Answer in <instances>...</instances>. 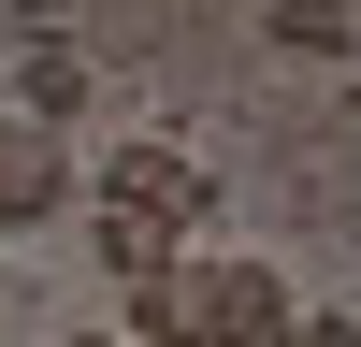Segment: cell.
I'll return each instance as SVG.
<instances>
[{
  "label": "cell",
  "mask_w": 361,
  "mask_h": 347,
  "mask_svg": "<svg viewBox=\"0 0 361 347\" xmlns=\"http://www.w3.org/2000/svg\"><path fill=\"white\" fill-rule=\"evenodd\" d=\"M260 29H275L289 58H347V0H275Z\"/></svg>",
  "instance_id": "5"
},
{
  "label": "cell",
  "mask_w": 361,
  "mask_h": 347,
  "mask_svg": "<svg viewBox=\"0 0 361 347\" xmlns=\"http://www.w3.org/2000/svg\"><path fill=\"white\" fill-rule=\"evenodd\" d=\"M173 260H188V231H159V217H116V202H102V275H116V289L173 275Z\"/></svg>",
  "instance_id": "4"
},
{
  "label": "cell",
  "mask_w": 361,
  "mask_h": 347,
  "mask_svg": "<svg viewBox=\"0 0 361 347\" xmlns=\"http://www.w3.org/2000/svg\"><path fill=\"white\" fill-rule=\"evenodd\" d=\"M102 202H116V217H159V231H202V217H217V174H202L188 145L130 130V145H116V174H102Z\"/></svg>",
  "instance_id": "2"
},
{
  "label": "cell",
  "mask_w": 361,
  "mask_h": 347,
  "mask_svg": "<svg viewBox=\"0 0 361 347\" xmlns=\"http://www.w3.org/2000/svg\"><path fill=\"white\" fill-rule=\"evenodd\" d=\"M289 333H304V289H289V260H260V246L202 260V347H289Z\"/></svg>",
  "instance_id": "1"
},
{
  "label": "cell",
  "mask_w": 361,
  "mask_h": 347,
  "mask_svg": "<svg viewBox=\"0 0 361 347\" xmlns=\"http://www.w3.org/2000/svg\"><path fill=\"white\" fill-rule=\"evenodd\" d=\"M289 347H361V318H304V333H289Z\"/></svg>",
  "instance_id": "7"
},
{
  "label": "cell",
  "mask_w": 361,
  "mask_h": 347,
  "mask_svg": "<svg viewBox=\"0 0 361 347\" xmlns=\"http://www.w3.org/2000/svg\"><path fill=\"white\" fill-rule=\"evenodd\" d=\"M58 202H73V159H58L44 116H0V231H44Z\"/></svg>",
  "instance_id": "3"
},
{
  "label": "cell",
  "mask_w": 361,
  "mask_h": 347,
  "mask_svg": "<svg viewBox=\"0 0 361 347\" xmlns=\"http://www.w3.org/2000/svg\"><path fill=\"white\" fill-rule=\"evenodd\" d=\"M29 116H44V130H58V116H87V58H73V44L29 58Z\"/></svg>",
  "instance_id": "6"
},
{
  "label": "cell",
  "mask_w": 361,
  "mask_h": 347,
  "mask_svg": "<svg viewBox=\"0 0 361 347\" xmlns=\"http://www.w3.org/2000/svg\"><path fill=\"white\" fill-rule=\"evenodd\" d=\"M73 347H130V333H73Z\"/></svg>",
  "instance_id": "8"
}]
</instances>
